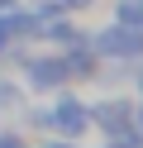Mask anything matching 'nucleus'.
I'll return each mask as SVG.
<instances>
[{"label":"nucleus","instance_id":"obj_1","mask_svg":"<svg viewBox=\"0 0 143 148\" xmlns=\"http://www.w3.org/2000/svg\"><path fill=\"white\" fill-rule=\"evenodd\" d=\"M95 48L105 58H143V29H129V24H114V29L95 34Z\"/></svg>","mask_w":143,"mask_h":148},{"label":"nucleus","instance_id":"obj_2","mask_svg":"<svg viewBox=\"0 0 143 148\" xmlns=\"http://www.w3.org/2000/svg\"><path fill=\"white\" fill-rule=\"evenodd\" d=\"M48 124H53V129H62V134H86V124H91V110H86L81 100L62 96L53 110H48Z\"/></svg>","mask_w":143,"mask_h":148},{"label":"nucleus","instance_id":"obj_3","mask_svg":"<svg viewBox=\"0 0 143 148\" xmlns=\"http://www.w3.org/2000/svg\"><path fill=\"white\" fill-rule=\"evenodd\" d=\"M91 119H100V124H105V134H114V138H119V134H124V119H129V110H124L119 100H110V105H95V110H91Z\"/></svg>","mask_w":143,"mask_h":148},{"label":"nucleus","instance_id":"obj_4","mask_svg":"<svg viewBox=\"0 0 143 148\" xmlns=\"http://www.w3.org/2000/svg\"><path fill=\"white\" fill-rule=\"evenodd\" d=\"M29 81H34V86H57V81H67V62H34V67H29Z\"/></svg>","mask_w":143,"mask_h":148},{"label":"nucleus","instance_id":"obj_5","mask_svg":"<svg viewBox=\"0 0 143 148\" xmlns=\"http://www.w3.org/2000/svg\"><path fill=\"white\" fill-rule=\"evenodd\" d=\"M114 10H119V24H129V29H143V0H119Z\"/></svg>","mask_w":143,"mask_h":148},{"label":"nucleus","instance_id":"obj_6","mask_svg":"<svg viewBox=\"0 0 143 148\" xmlns=\"http://www.w3.org/2000/svg\"><path fill=\"white\" fill-rule=\"evenodd\" d=\"M0 148H24V143H19L14 134H0Z\"/></svg>","mask_w":143,"mask_h":148},{"label":"nucleus","instance_id":"obj_7","mask_svg":"<svg viewBox=\"0 0 143 148\" xmlns=\"http://www.w3.org/2000/svg\"><path fill=\"white\" fill-rule=\"evenodd\" d=\"M5 43H10V34H5V29H0V53H5Z\"/></svg>","mask_w":143,"mask_h":148},{"label":"nucleus","instance_id":"obj_8","mask_svg":"<svg viewBox=\"0 0 143 148\" xmlns=\"http://www.w3.org/2000/svg\"><path fill=\"white\" fill-rule=\"evenodd\" d=\"M67 5H91V0H67Z\"/></svg>","mask_w":143,"mask_h":148},{"label":"nucleus","instance_id":"obj_9","mask_svg":"<svg viewBox=\"0 0 143 148\" xmlns=\"http://www.w3.org/2000/svg\"><path fill=\"white\" fill-rule=\"evenodd\" d=\"M48 148H72V143H48Z\"/></svg>","mask_w":143,"mask_h":148},{"label":"nucleus","instance_id":"obj_10","mask_svg":"<svg viewBox=\"0 0 143 148\" xmlns=\"http://www.w3.org/2000/svg\"><path fill=\"white\" fill-rule=\"evenodd\" d=\"M138 124H143V110H138Z\"/></svg>","mask_w":143,"mask_h":148}]
</instances>
